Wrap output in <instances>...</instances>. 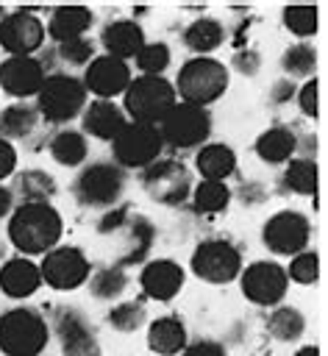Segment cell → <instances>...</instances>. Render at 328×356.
<instances>
[{"label": "cell", "instance_id": "cell-1", "mask_svg": "<svg viewBox=\"0 0 328 356\" xmlns=\"http://www.w3.org/2000/svg\"><path fill=\"white\" fill-rule=\"evenodd\" d=\"M64 222L50 203H25L14 206L8 217V239L22 256H44L61 239Z\"/></svg>", "mask_w": 328, "mask_h": 356}, {"label": "cell", "instance_id": "cell-2", "mask_svg": "<svg viewBox=\"0 0 328 356\" xmlns=\"http://www.w3.org/2000/svg\"><path fill=\"white\" fill-rule=\"evenodd\" d=\"M228 81L231 78H228V70L222 61H217L211 56H195L178 70L172 89H175V97H181V103L206 108L225 95Z\"/></svg>", "mask_w": 328, "mask_h": 356}, {"label": "cell", "instance_id": "cell-3", "mask_svg": "<svg viewBox=\"0 0 328 356\" xmlns=\"http://www.w3.org/2000/svg\"><path fill=\"white\" fill-rule=\"evenodd\" d=\"M175 103H178L175 89L164 75H136L122 92L125 117L142 125H158Z\"/></svg>", "mask_w": 328, "mask_h": 356}, {"label": "cell", "instance_id": "cell-4", "mask_svg": "<svg viewBox=\"0 0 328 356\" xmlns=\"http://www.w3.org/2000/svg\"><path fill=\"white\" fill-rule=\"evenodd\" d=\"M47 320L28 306L8 309L0 317V350L6 356H39L47 348Z\"/></svg>", "mask_w": 328, "mask_h": 356}, {"label": "cell", "instance_id": "cell-5", "mask_svg": "<svg viewBox=\"0 0 328 356\" xmlns=\"http://www.w3.org/2000/svg\"><path fill=\"white\" fill-rule=\"evenodd\" d=\"M86 106V89L81 78L69 72H47L42 89L36 92V114L53 125H64L81 117Z\"/></svg>", "mask_w": 328, "mask_h": 356}, {"label": "cell", "instance_id": "cell-6", "mask_svg": "<svg viewBox=\"0 0 328 356\" xmlns=\"http://www.w3.org/2000/svg\"><path fill=\"white\" fill-rule=\"evenodd\" d=\"M122 192H125V170H120L114 161H92L72 181V195L86 209L106 211L120 203Z\"/></svg>", "mask_w": 328, "mask_h": 356}, {"label": "cell", "instance_id": "cell-7", "mask_svg": "<svg viewBox=\"0 0 328 356\" xmlns=\"http://www.w3.org/2000/svg\"><path fill=\"white\" fill-rule=\"evenodd\" d=\"M164 150V139L158 134V125H142V122H125V128L111 139V156L120 170H145L153 161H158Z\"/></svg>", "mask_w": 328, "mask_h": 356}, {"label": "cell", "instance_id": "cell-8", "mask_svg": "<svg viewBox=\"0 0 328 356\" xmlns=\"http://www.w3.org/2000/svg\"><path fill=\"white\" fill-rule=\"evenodd\" d=\"M158 134L164 145L175 150H195L206 145V139L211 136V114L208 108H200V106L175 103L167 111V117L158 122Z\"/></svg>", "mask_w": 328, "mask_h": 356}, {"label": "cell", "instance_id": "cell-9", "mask_svg": "<svg viewBox=\"0 0 328 356\" xmlns=\"http://www.w3.org/2000/svg\"><path fill=\"white\" fill-rule=\"evenodd\" d=\"M189 267L206 284H231L242 273V253L228 239H203L195 248Z\"/></svg>", "mask_w": 328, "mask_h": 356}, {"label": "cell", "instance_id": "cell-10", "mask_svg": "<svg viewBox=\"0 0 328 356\" xmlns=\"http://www.w3.org/2000/svg\"><path fill=\"white\" fill-rule=\"evenodd\" d=\"M50 328L61 345V356H103L97 331L78 306H56Z\"/></svg>", "mask_w": 328, "mask_h": 356}, {"label": "cell", "instance_id": "cell-11", "mask_svg": "<svg viewBox=\"0 0 328 356\" xmlns=\"http://www.w3.org/2000/svg\"><path fill=\"white\" fill-rule=\"evenodd\" d=\"M142 189L164 206H181L192 195V172L178 159H158L142 170Z\"/></svg>", "mask_w": 328, "mask_h": 356}, {"label": "cell", "instance_id": "cell-12", "mask_svg": "<svg viewBox=\"0 0 328 356\" xmlns=\"http://www.w3.org/2000/svg\"><path fill=\"white\" fill-rule=\"evenodd\" d=\"M311 239V225L309 217L295 211V209H284L275 211L272 217H267L264 228H261V242L264 248H270L278 256H297L300 250L309 248Z\"/></svg>", "mask_w": 328, "mask_h": 356}, {"label": "cell", "instance_id": "cell-13", "mask_svg": "<svg viewBox=\"0 0 328 356\" xmlns=\"http://www.w3.org/2000/svg\"><path fill=\"white\" fill-rule=\"evenodd\" d=\"M39 275L53 289H78L81 284L89 281L92 267L81 248L67 245V248H53L42 256Z\"/></svg>", "mask_w": 328, "mask_h": 356}, {"label": "cell", "instance_id": "cell-14", "mask_svg": "<svg viewBox=\"0 0 328 356\" xmlns=\"http://www.w3.org/2000/svg\"><path fill=\"white\" fill-rule=\"evenodd\" d=\"M242 295L256 306H278L289 289L286 270L275 261H253L239 273Z\"/></svg>", "mask_w": 328, "mask_h": 356}, {"label": "cell", "instance_id": "cell-15", "mask_svg": "<svg viewBox=\"0 0 328 356\" xmlns=\"http://www.w3.org/2000/svg\"><path fill=\"white\" fill-rule=\"evenodd\" d=\"M44 42V22L31 8L8 11L0 19V44L8 56H36Z\"/></svg>", "mask_w": 328, "mask_h": 356}, {"label": "cell", "instance_id": "cell-16", "mask_svg": "<svg viewBox=\"0 0 328 356\" xmlns=\"http://www.w3.org/2000/svg\"><path fill=\"white\" fill-rule=\"evenodd\" d=\"M131 67L128 61H120V58H111V56H95L86 67H83V89L86 95L92 92L97 100H114L117 95H122L131 83Z\"/></svg>", "mask_w": 328, "mask_h": 356}, {"label": "cell", "instance_id": "cell-17", "mask_svg": "<svg viewBox=\"0 0 328 356\" xmlns=\"http://www.w3.org/2000/svg\"><path fill=\"white\" fill-rule=\"evenodd\" d=\"M44 78L47 72L36 56H8L0 64V89L11 97H19L22 103L28 97H36Z\"/></svg>", "mask_w": 328, "mask_h": 356}, {"label": "cell", "instance_id": "cell-18", "mask_svg": "<svg viewBox=\"0 0 328 356\" xmlns=\"http://www.w3.org/2000/svg\"><path fill=\"white\" fill-rule=\"evenodd\" d=\"M183 267L172 259H156V261H147L139 273V284H142V292L158 303H170L181 286H183Z\"/></svg>", "mask_w": 328, "mask_h": 356}, {"label": "cell", "instance_id": "cell-19", "mask_svg": "<svg viewBox=\"0 0 328 356\" xmlns=\"http://www.w3.org/2000/svg\"><path fill=\"white\" fill-rule=\"evenodd\" d=\"M122 248H120V256H117V267H133V264H142L156 242V225L150 217L145 214H133L128 217V222L122 225Z\"/></svg>", "mask_w": 328, "mask_h": 356}, {"label": "cell", "instance_id": "cell-20", "mask_svg": "<svg viewBox=\"0 0 328 356\" xmlns=\"http://www.w3.org/2000/svg\"><path fill=\"white\" fill-rule=\"evenodd\" d=\"M125 122H128V117L114 100H92L81 111L83 134H89L95 139H103V142H111L125 128Z\"/></svg>", "mask_w": 328, "mask_h": 356}, {"label": "cell", "instance_id": "cell-21", "mask_svg": "<svg viewBox=\"0 0 328 356\" xmlns=\"http://www.w3.org/2000/svg\"><path fill=\"white\" fill-rule=\"evenodd\" d=\"M100 44L106 50V56L128 61L136 58V53L145 44V31L136 19H111L103 31H100Z\"/></svg>", "mask_w": 328, "mask_h": 356}, {"label": "cell", "instance_id": "cell-22", "mask_svg": "<svg viewBox=\"0 0 328 356\" xmlns=\"http://www.w3.org/2000/svg\"><path fill=\"white\" fill-rule=\"evenodd\" d=\"M92 22H95L92 8H86V6H61V8H53L50 11L47 25H44V33L56 44H64V42L81 39L92 28Z\"/></svg>", "mask_w": 328, "mask_h": 356}, {"label": "cell", "instance_id": "cell-23", "mask_svg": "<svg viewBox=\"0 0 328 356\" xmlns=\"http://www.w3.org/2000/svg\"><path fill=\"white\" fill-rule=\"evenodd\" d=\"M42 284V275H39V267L25 259V256H14V259H6L0 264V289L3 295L8 298H31Z\"/></svg>", "mask_w": 328, "mask_h": 356}, {"label": "cell", "instance_id": "cell-24", "mask_svg": "<svg viewBox=\"0 0 328 356\" xmlns=\"http://www.w3.org/2000/svg\"><path fill=\"white\" fill-rule=\"evenodd\" d=\"M195 167L203 181H225L236 172V153L222 142H206L195 153Z\"/></svg>", "mask_w": 328, "mask_h": 356}, {"label": "cell", "instance_id": "cell-25", "mask_svg": "<svg viewBox=\"0 0 328 356\" xmlns=\"http://www.w3.org/2000/svg\"><path fill=\"white\" fill-rule=\"evenodd\" d=\"M186 325L181 317L175 314H167V317H158L150 323L147 328V348L158 356H175L186 348Z\"/></svg>", "mask_w": 328, "mask_h": 356}, {"label": "cell", "instance_id": "cell-26", "mask_svg": "<svg viewBox=\"0 0 328 356\" xmlns=\"http://www.w3.org/2000/svg\"><path fill=\"white\" fill-rule=\"evenodd\" d=\"M11 195H14V203L25 206V203H50L58 192L56 186V178L44 170H25V172H17L14 178V186H8Z\"/></svg>", "mask_w": 328, "mask_h": 356}, {"label": "cell", "instance_id": "cell-27", "mask_svg": "<svg viewBox=\"0 0 328 356\" xmlns=\"http://www.w3.org/2000/svg\"><path fill=\"white\" fill-rule=\"evenodd\" d=\"M295 150H297V136L284 125H272L261 131L256 139V156L264 164H284L292 159Z\"/></svg>", "mask_w": 328, "mask_h": 356}, {"label": "cell", "instance_id": "cell-28", "mask_svg": "<svg viewBox=\"0 0 328 356\" xmlns=\"http://www.w3.org/2000/svg\"><path fill=\"white\" fill-rule=\"evenodd\" d=\"M47 150L53 156L56 164L61 167H81L89 156V145H86V136L81 131H72V128H61L50 136L47 142Z\"/></svg>", "mask_w": 328, "mask_h": 356}, {"label": "cell", "instance_id": "cell-29", "mask_svg": "<svg viewBox=\"0 0 328 356\" xmlns=\"http://www.w3.org/2000/svg\"><path fill=\"white\" fill-rule=\"evenodd\" d=\"M39 125V114L31 103H11L0 111V139H28Z\"/></svg>", "mask_w": 328, "mask_h": 356}, {"label": "cell", "instance_id": "cell-30", "mask_svg": "<svg viewBox=\"0 0 328 356\" xmlns=\"http://www.w3.org/2000/svg\"><path fill=\"white\" fill-rule=\"evenodd\" d=\"M222 39H225V28L214 17H200V19L189 22L183 31V44L197 56H208L211 50H217L222 44Z\"/></svg>", "mask_w": 328, "mask_h": 356}, {"label": "cell", "instance_id": "cell-31", "mask_svg": "<svg viewBox=\"0 0 328 356\" xmlns=\"http://www.w3.org/2000/svg\"><path fill=\"white\" fill-rule=\"evenodd\" d=\"M233 192L228 189L225 181H200L192 189V209L197 214H220L228 209Z\"/></svg>", "mask_w": 328, "mask_h": 356}, {"label": "cell", "instance_id": "cell-32", "mask_svg": "<svg viewBox=\"0 0 328 356\" xmlns=\"http://www.w3.org/2000/svg\"><path fill=\"white\" fill-rule=\"evenodd\" d=\"M86 284L95 300H114L128 289V273L117 264H106V267H97Z\"/></svg>", "mask_w": 328, "mask_h": 356}, {"label": "cell", "instance_id": "cell-33", "mask_svg": "<svg viewBox=\"0 0 328 356\" xmlns=\"http://www.w3.org/2000/svg\"><path fill=\"white\" fill-rule=\"evenodd\" d=\"M303 331H306V317L295 306H278L267 317V334L278 342H295L303 337Z\"/></svg>", "mask_w": 328, "mask_h": 356}, {"label": "cell", "instance_id": "cell-34", "mask_svg": "<svg viewBox=\"0 0 328 356\" xmlns=\"http://www.w3.org/2000/svg\"><path fill=\"white\" fill-rule=\"evenodd\" d=\"M284 192L295 195H317V161L314 159H292L281 178Z\"/></svg>", "mask_w": 328, "mask_h": 356}, {"label": "cell", "instance_id": "cell-35", "mask_svg": "<svg viewBox=\"0 0 328 356\" xmlns=\"http://www.w3.org/2000/svg\"><path fill=\"white\" fill-rule=\"evenodd\" d=\"M314 67H317V53L306 42L286 47L284 56H281V70H284V75L289 81H295V78H306L309 81L311 72H314Z\"/></svg>", "mask_w": 328, "mask_h": 356}, {"label": "cell", "instance_id": "cell-36", "mask_svg": "<svg viewBox=\"0 0 328 356\" xmlns=\"http://www.w3.org/2000/svg\"><path fill=\"white\" fill-rule=\"evenodd\" d=\"M284 28L300 39H309L317 33V6H286L281 11Z\"/></svg>", "mask_w": 328, "mask_h": 356}, {"label": "cell", "instance_id": "cell-37", "mask_svg": "<svg viewBox=\"0 0 328 356\" xmlns=\"http://www.w3.org/2000/svg\"><path fill=\"white\" fill-rule=\"evenodd\" d=\"M106 320H108L111 328H117V331H122V334H131V331H136V328H142V325L147 323V312H145L142 303L125 300V303H117V306L108 312Z\"/></svg>", "mask_w": 328, "mask_h": 356}, {"label": "cell", "instance_id": "cell-38", "mask_svg": "<svg viewBox=\"0 0 328 356\" xmlns=\"http://www.w3.org/2000/svg\"><path fill=\"white\" fill-rule=\"evenodd\" d=\"M53 56H56V61L64 64V67H86V64L95 58V42L86 39V36H81V39L56 44V47H53Z\"/></svg>", "mask_w": 328, "mask_h": 356}, {"label": "cell", "instance_id": "cell-39", "mask_svg": "<svg viewBox=\"0 0 328 356\" xmlns=\"http://www.w3.org/2000/svg\"><path fill=\"white\" fill-rule=\"evenodd\" d=\"M170 47L164 42H145L142 50L136 53V67L142 70V75H164V70L170 67Z\"/></svg>", "mask_w": 328, "mask_h": 356}, {"label": "cell", "instance_id": "cell-40", "mask_svg": "<svg viewBox=\"0 0 328 356\" xmlns=\"http://www.w3.org/2000/svg\"><path fill=\"white\" fill-rule=\"evenodd\" d=\"M284 270H286V278L295 284H314L320 278V259L314 250H300L297 256H292L289 267Z\"/></svg>", "mask_w": 328, "mask_h": 356}, {"label": "cell", "instance_id": "cell-41", "mask_svg": "<svg viewBox=\"0 0 328 356\" xmlns=\"http://www.w3.org/2000/svg\"><path fill=\"white\" fill-rule=\"evenodd\" d=\"M128 217H131V209H128L125 203L106 209V211L100 214V220H97V234L108 236V234H117V231H122V225L128 222Z\"/></svg>", "mask_w": 328, "mask_h": 356}, {"label": "cell", "instance_id": "cell-42", "mask_svg": "<svg viewBox=\"0 0 328 356\" xmlns=\"http://www.w3.org/2000/svg\"><path fill=\"white\" fill-rule=\"evenodd\" d=\"M231 70H236L239 75L253 78V75L261 70V56H259V50H253V47L236 50V53L231 56Z\"/></svg>", "mask_w": 328, "mask_h": 356}, {"label": "cell", "instance_id": "cell-43", "mask_svg": "<svg viewBox=\"0 0 328 356\" xmlns=\"http://www.w3.org/2000/svg\"><path fill=\"white\" fill-rule=\"evenodd\" d=\"M297 106L306 117H317L320 114V86H317V78H309L300 89H297Z\"/></svg>", "mask_w": 328, "mask_h": 356}, {"label": "cell", "instance_id": "cell-44", "mask_svg": "<svg viewBox=\"0 0 328 356\" xmlns=\"http://www.w3.org/2000/svg\"><path fill=\"white\" fill-rule=\"evenodd\" d=\"M236 197H239V203H245V206H259V203H264L267 189H264V184H259V181H245V184L236 189Z\"/></svg>", "mask_w": 328, "mask_h": 356}, {"label": "cell", "instance_id": "cell-45", "mask_svg": "<svg viewBox=\"0 0 328 356\" xmlns=\"http://www.w3.org/2000/svg\"><path fill=\"white\" fill-rule=\"evenodd\" d=\"M181 356H228V353H225V345H220L214 339H197V342L186 345L181 350Z\"/></svg>", "mask_w": 328, "mask_h": 356}, {"label": "cell", "instance_id": "cell-46", "mask_svg": "<svg viewBox=\"0 0 328 356\" xmlns=\"http://www.w3.org/2000/svg\"><path fill=\"white\" fill-rule=\"evenodd\" d=\"M295 95H297L295 81H289V78H278V81L272 83V89H270V103H272V106H284V103H289Z\"/></svg>", "mask_w": 328, "mask_h": 356}, {"label": "cell", "instance_id": "cell-47", "mask_svg": "<svg viewBox=\"0 0 328 356\" xmlns=\"http://www.w3.org/2000/svg\"><path fill=\"white\" fill-rule=\"evenodd\" d=\"M14 170H17V150L11 142L0 139V181L8 178Z\"/></svg>", "mask_w": 328, "mask_h": 356}, {"label": "cell", "instance_id": "cell-48", "mask_svg": "<svg viewBox=\"0 0 328 356\" xmlns=\"http://www.w3.org/2000/svg\"><path fill=\"white\" fill-rule=\"evenodd\" d=\"M11 211H14V195H11L8 186L0 184V217H6V214H11Z\"/></svg>", "mask_w": 328, "mask_h": 356}, {"label": "cell", "instance_id": "cell-49", "mask_svg": "<svg viewBox=\"0 0 328 356\" xmlns=\"http://www.w3.org/2000/svg\"><path fill=\"white\" fill-rule=\"evenodd\" d=\"M295 356H320V350H317L314 345H303V348H300Z\"/></svg>", "mask_w": 328, "mask_h": 356}, {"label": "cell", "instance_id": "cell-50", "mask_svg": "<svg viewBox=\"0 0 328 356\" xmlns=\"http://www.w3.org/2000/svg\"><path fill=\"white\" fill-rule=\"evenodd\" d=\"M6 14H8V11H6V8H3V6H0V19H3V17H6Z\"/></svg>", "mask_w": 328, "mask_h": 356}, {"label": "cell", "instance_id": "cell-51", "mask_svg": "<svg viewBox=\"0 0 328 356\" xmlns=\"http://www.w3.org/2000/svg\"><path fill=\"white\" fill-rule=\"evenodd\" d=\"M0 259H3V248H0ZM0 264H3V261H0Z\"/></svg>", "mask_w": 328, "mask_h": 356}]
</instances>
